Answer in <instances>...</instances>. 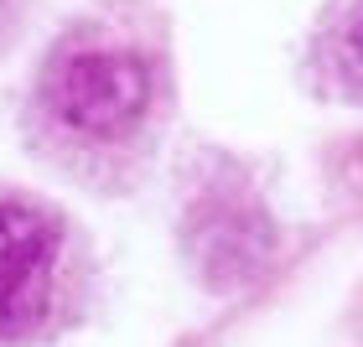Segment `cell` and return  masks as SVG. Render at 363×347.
Listing matches in <instances>:
<instances>
[{"label":"cell","mask_w":363,"mask_h":347,"mask_svg":"<svg viewBox=\"0 0 363 347\" xmlns=\"http://www.w3.org/2000/svg\"><path fill=\"white\" fill-rule=\"evenodd\" d=\"M151 62L130 47H68L42 73V109L68 140L114 145L151 114Z\"/></svg>","instance_id":"cell-1"},{"label":"cell","mask_w":363,"mask_h":347,"mask_svg":"<svg viewBox=\"0 0 363 347\" xmlns=\"http://www.w3.org/2000/svg\"><path fill=\"white\" fill-rule=\"evenodd\" d=\"M62 290V223L37 203H0V342L42 332Z\"/></svg>","instance_id":"cell-2"},{"label":"cell","mask_w":363,"mask_h":347,"mask_svg":"<svg viewBox=\"0 0 363 347\" xmlns=\"http://www.w3.org/2000/svg\"><path fill=\"white\" fill-rule=\"evenodd\" d=\"M192 249L203 259V270L218 280V285H239V280L259 275V264L270 254V223L265 212L250 203H234V197H218L197 212L192 223Z\"/></svg>","instance_id":"cell-3"},{"label":"cell","mask_w":363,"mask_h":347,"mask_svg":"<svg viewBox=\"0 0 363 347\" xmlns=\"http://www.w3.org/2000/svg\"><path fill=\"white\" fill-rule=\"evenodd\" d=\"M337 73H342V84L363 98V11L342 26V37H337Z\"/></svg>","instance_id":"cell-4"}]
</instances>
